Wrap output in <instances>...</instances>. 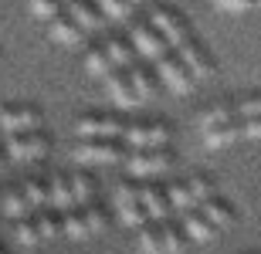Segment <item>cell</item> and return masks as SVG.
<instances>
[{
	"mask_svg": "<svg viewBox=\"0 0 261 254\" xmlns=\"http://www.w3.org/2000/svg\"><path fill=\"white\" fill-rule=\"evenodd\" d=\"M197 129H200V139L211 149H227L241 139V122H238V112L231 105L203 108L200 119H197Z\"/></svg>",
	"mask_w": 261,
	"mask_h": 254,
	"instance_id": "obj_1",
	"label": "cell"
},
{
	"mask_svg": "<svg viewBox=\"0 0 261 254\" xmlns=\"http://www.w3.org/2000/svg\"><path fill=\"white\" fill-rule=\"evenodd\" d=\"M112 207H116L119 224L129 227V231H139L143 224H149V217L139 204V183L136 180H119L112 186Z\"/></svg>",
	"mask_w": 261,
	"mask_h": 254,
	"instance_id": "obj_2",
	"label": "cell"
},
{
	"mask_svg": "<svg viewBox=\"0 0 261 254\" xmlns=\"http://www.w3.org/2000/svg\"><path fill=\"white\" fill-rule=\"evenodd\" d=\"M0 149L10 163H41L51 149V139L44 132H28V136H7L0 139Z\"/></svg>",
	"mask_w": 261,
	"mask_h": 254,
	"instance_id": "obj_3",
	"label": "cell"
},
{
	"mask_svg": "<svg viewBox=\"0 0 261 254\" xmlns=\"http://www.w3.org/2000/svg\"><path fill=\"white\" fill-rule=\"evenodd\" d=\"M44 119L34 105H4L0 108V139L7 136H28V132H41Z\"/></svg>",
	"mask_w": 261,
	"mask_h": 254,
	"instance_id": "obj_4",
	"label": "cell"
},
{
	"mask_svg": "<svg viewBox=\"0 0 261 254\" xmlns=\"http://www.w3.org/2000/svg\"><path fill=\"white\" fill-rule=\"evenodd\" d=\"M122 159L116 139H82L75 146V163L78 166H112Z\"/></svg>",
	"mask_w": 261,
	"mask_h": 254,
	"instance_id": "obj_5",
	"label": "cell"
},
{
	"mask_svg": "<svg viewBox=\"0 0 261 254\" xmlns=\"http://www.w3.org/2000/svg\"><path fill=\"white\" fill-rule=\"evenodd\" d=\"M170 153L166 149H133L126 156V170L129 176H136V180H153V176H163L166 170H170Z\"/></svg>",
	"mask_w": 261,
	"mask_h": 254,
	"instance_id": "obj_6",
	"label": "cell"
},
{
	"mask_svg": "<svg viewBox=\"0 0 261 254\" xmlns=\"http://www.w3.org/2000/svg\"><path fill=\"white\" fill-rule=\"evenodd\" d=\"M129 149H166L170 143V126L166 122H136V126L122 129Z\"/></svg>",
	"mask_w": 261,
	"mask_h": 254,
	"instance_id": "obj_7",
	"label": "cell"
},
{
	"mask_svg": "<svg viewBox=\"0 0 261 254\" xmlns=\"http://www.w3.org/2000/svg\"><path fill=\"white\" fill-rule=\"evenodd\" d=\"M149 27L166 41V48H173V51L180 48L184 41H190V31H187L184 17H180L176 10H170V7H156L153 14H149Z\"/></svg>",
	"mask_w": 261,
	"mask_h": 254,
	"instance_id": "obj_8",
	"label": "cell"
},
{
	"mask_svg": "<svg viewBox=\"0 0 261 254\" xmlns=\"http://www.w3.org/2000/svg\"><path fill=\"white\" fill-rule=\"evenodd\" d=\"M122 129H126V122L116 116H106V112H92L75 122L78 139H122Z\"/></svg>",
	"mask_w": 261,
	"mask_h": 254,
	"instance_id": "obj_9",
	"label": "cell"
},
{
	"mask_svg": "<svg viewBox=\"0 0 261 254\" xmlns=\"http://www.w3.org/2000/svg\"><path fill=\"white\" fill-rule=\"evenodd\" d=\"M153 68H156V78L163 81L173 95H190V92H194L197 81L190 78V71L180 65V58H176V54H163L160 61H153Z\"/></svg>",
	"mask_w": 261,
	"mask_h": 254,
	"instance_id": "obj_10",
	"label": "cell"
},
{
	"mask_svg": "<svg viewBox=\"0 0 261 254\" xmlns=\"http://www.w3.org/2000/svg\"><path fill=\"white\" fill-rule=\"evenodd\" d=\"M139 204H143L146 217L156 220V224H163V220L173 217V207L166 200V190L160 183H153V180H143V183H139Z\"/></svg>",
	"mask_w": 261,
	"mask_h": 254,
	"instance_id": "obj_11",
	"label": "cell"
},
{
	"mask_svg": "<svg viewBox=\"0 0 261 254\" xmlns=\"http://www.w3.org/2000/svg\"><path fill=\"white\" fill-rule=\"evenodd\" d=\"M129 44H133V51L139 54V58H146V61H160L163 54H170L166 41L160 38L149 24H136V27L129 31Z\"/></svg>",
	"mask_w": 261,
	"mask_h": 254,
	"instance_id": "obj_12",
	"label": "cell"
},
{
	"mask_svg": "<svg viewBox=\"0 0 261 254\" xmlns=\"http://www.w3.org/2000/svg\"><path fill=\"white\" fill-rule=\"evenodd\" d=\"M176 58H180V65L190 71V78H194V81H207L214 75L211 54H207L200 44H194V41H184V44L176 48Z\"/></svg>",
	"mask_w": 261,
	"mask_h": 254,
	"instance_id": "obj_13",
	"label": "cell"
},
{
	"mask_svg": "<svg viewBox=\"0 0 261 254\" xmlns=\"http://www.w3.org/2000/svg\"><path fill=\"white\" fill-rule=\"evenodd\" d=\"M48 38L55 41V44H61V48H78V44L85 41V31L78 27L68 14H58L55 20H48Z\"/></svg>",
	"mask_w": 261,
	"mask_h": 254,
	"instance_id": "obj_14",
	"label": "cell"
},
{
	"mask_svg": "<svg viewBox=\"0 0 261 254\" xmlns=\"http://www.w3.org/2000/svg\"><path fill=\"white\" fill-rule=\"evenodd\" d=\"M106 92H109V98H112L119 108H136V105H143L126 71H112V75L106 78Z\"/></svg>",
	"mask_w": 261,
	"mask_h": 254,
	"instance_id": "obj_15",
	"label": "cell"
},
{
	"mask_svg": "<svg viewBox=\"0 0 261 254\" xmlns=\"http://www.w3.org/2000/svg\"><path fill=\"white\" fill-rule=\"evenodd\" d=\"M68 17L75 20L85 34H95V31L106 27V17L98 14V7L92 0H71V4H68Z\"/></svg>",
	"mask_w": 261,
	"mask_h": 254,
	"instance_id": "obj_16",
	"label": "cell"
},
{
	"mask_svg": "<svg viewBox=\"0 0 261 254\" xmlns=\"http://www.w3.org/2000/svg\"><path fill=\"white\" fill-rule=\"evenodd\" d=\"M197 210H200V214L207 217V220H211V227L217 231V234H221V231H227V227L234 224V207L227 204L224 196H217V193H214L211 200H203V204L197 207Z\"/></svg>",
	"mask_w": 261,
	"mask_h": 254,
	"instance_id": "obj_17",
	"label": "cell"
},
{
	"mask_svg": "<svg viewBox=\"0 0 261 254\" xmlns=\"http://www.w3.org/2000/svg\"><path fill=\"white\" fill-rule=\"evenodd\" d=\"M180 231L187 234V241H194V244H207L217 237V231L211 227V220L200 214V210H187L184 220H180Z\"/></svg>",
	"mask_w": 261,
	"mask_h": 254,
	"instance_id": "obj_18",
	"label": "cell"
},
{
	"mask_svg": "<svg viewBox=\"0 0 261 254\" xmlns=\"http://www.w3.org/2000/svg\"><path fill=\"white\" fill-rule=\"evenodd\" d=\"M48 207L51 210H75V196H71V186H68V176H51L48 180Z\"/></svg>",
	"mask_w": 261,
	"mask_h": 254,
	"instance_id": "obj_19",
	"label": "cell"
},
{
	"mask_svg": "<svg viewBox=\"0 0 261 254\" xmlns=\"http://www.w3.org/2000/svg\"><path fill=\"white\" fill-rule=\"evenodd\" d=\"M0 214L10 217V220H20V217H31L34 210H31L24 190H20V186H14V190H7V193H4V200H0Z\"/></svg>",
	"mask_w": 261,
	"mask_h": 254,
	"instance_id": "obj_20",
	"label": "cell"
},
{
	"mask_svg": "<svg viewBox=\"0 0 261 254\" xmlns=\"http://www.w3.org/2000/svg\"><path fill=\"white\" fill-rule=\"evenodd\" d=\"M14 241H17L20 247H41V244H44V237H41V231H38V220H34V214L14 220Z\"/></svg>",
	"mask_w": 261,
	"mask_h": 254,
	"instance_id": "obj_21",
	"label": "cell"
},
{
	"mask_svg": "<svg viewBox=\"0 0 261 254\" xmlns=\"http://www.w3.org/2000/svg\"><path fill=\"white\" fill-rule=\"evenodd\" d=\"M85 71L92 75V78H102V81H106L109 75H112V71H119V68L112 65V58L106 54V48L98 44V48H92V51L85 54Z\"/></svg>",
	"mask_w": 261,
	"mask_h": 254,
	"instance_id": "obj_22",
	"label": "cell"
},
{
	"mask_svg": "<svg viewBox=\"0 0 261 254\" xmlns=\"http://www.w3.org/2000/svg\"><path fill=\"white\" fill-rule=\"evenodd\" d=\"M102 48H106V54L112 58V65H116L119 71H126V68H133V65H136V51H133V44H129V41L112 38V41H106Z\"/></svg>",
	"mask_w": 261,
	"mask_h": 254,
	"instance_id": "obj_23",
	"label": "cell"
},
{
	"mask_svg": "<svg viewBox=\"0 0 261 254\" xmlns=\"http://www.w3.org/2000/svg\"><path fill=\"white\" fill-rule=\"evenodd\" d=\"M68 186H71L75 207L95 204V183H92V176H88V173H71V176H68Z\"/></svg>",
	"mask_w": 261,
	"mask_h": 254,
	"instance_id": "obj_24",
	"label": "cell"
},
{
	"mask_svg": "<svg viewBox=\"0 0 261 254\" xmlns=\"http://www.w3.org/2000/svg\"><path fill=\"white\" fill-rule=\"evenodd\" d=\"M136 234H139V251L143 254H166L163 251V227L156 224V220L143 224Z\"/></svg>",
	"mask_w": 261,
	"mask_h": 254,
	"instance_id": "obj_25",
	"label": "cell"
},
{
	"mask_svg": "<svg viewBox=\"0 0 261 254\" xmlns=\"http://www.w3.org/2000/svg\"><path fill=\"white\" fill-rule=\"evenodd\" d=\"M166 200H170V207L173 210H180V214H187V210H197L194 196H190V190H187V180H173V183H166Z\"/></svg>",
	"mask_w": 261,
	"mask_h": 254,
	"instance_id": "obj_26",
	"label": "cell"
},
{
	"mask_svg": "<svg viewBox=\"0 0 261 254\" xmlns=\"http://www.w3.org/2000/svg\"><path fill=\"white\" fill-rule=\"evenodd\" d=\"M61 234L71 237V241L92 237V234H88V224H85V214H82V207H75V210H65V214H61Z\"/></svg>",
	"mask_w": 261,
	"mask_h": 254,
	"instance_id": "obj_27",
	"label": "cell"
},
{
	"mask_svg": "<svg viewBox=\"0 0 261 254\" xmlns=\"http://www.w3.org/2000/svg\"><path fill=\"white\" fill-rule=\"evenodd\" d=\"M126 75H129V81H133L139 102H149V98L156 95V78L146 68H136V65H133V68H126Z\"/></svg>",
	"mask_w": 261,
	"mask_h": 254,
	"instance_id": "obj_28",
	"label": "cell"
},
{
	"mask_svg": "<svg viewBox=\"0 0 261 254\" xmlns=\"http://www.w3.org/2000/svg\"><path fill=\"white\" fill-rule=\"evenodd\" d=\"M34 220H38V231H41V237H44V241L61 237V214H58V210L44 207V210H38V214H34Z\"/></svg>",
	"mask_w": 261,
	"mask_h": 254,
	"instance_id": "obj_29",
	"label": "cell"
},
{
	"mask_svg": "<svg viewBox=\"0 0 261 254\" xmlns=\"http://www.w3.org/2000/svg\"><path fill=\"white\" fill-rule=\"evenodd\" d=\"M92 4L106 20H116V24H126L129 14H133V4H126V0H92Z\"/></svg>",
	"mask_w": 261,
	"mask_h": 254,
	"instance_id": "obj_30",
	"label": "cell"
},
{
	"mask_svg": "<svg viewBox=\"0 0 261 254\" xmlns=\"http://www.w3.org/2000/svg\"><path fill=\"white\" fill-rule=\"evenodd\" d=\"M160 227H163V251L166 254H184V247L190 244L184 231H180L176 224H170V220H163Z\"/></svg>",
	"mask_w": 261,
	"mask_h": 254,
	"instance_id": "obj_31",
	"label": "cell"
},
{
	"mask_svg": "<svg viewBox=\"0 0 261 254\" xmlns=\"http://www.w3.org/2000/svg\"><path fill=\"white\" fill-rule=\"evenodd\" d=\"M20 190H24V196H28V204H31V210H34V214L48 207V183H41V180H28Z\"/></svg>",
	"mask_w": 261,
	"mask_h": 254,
	"instance_id": "obj_32",
	"label": "cell"
},
{
	"mask_svg": "<svg viewBox=\"0 0 261 254\" xmlns=\"http://www.w3.org/2000/svg\"><path fill=\"white\" fill-rule=\"evenodd\" d=\"M28 10H31V17H38V20H55L61 14V4L58 0H28Z\"/></svg>",
	"mask_w": 261,
	"mask_h": 254,
	"instance_id": "obj_33",
	"label": "cell"
},
{
	"mask_svg": "<svg viewBox=\"0 0 261 254\" xmlns=\"http://www.w3.org/2000/svg\"><path fill=\"white\" fill-rule=\"evenodd\" d=\"M187 190H190V196H194L197 207H200L203 200H211V196H214V186H211L207 176H190V180H187Z\"/></svg>",
	"mask_w": 261,
	"mask_h": 254,
	"instance_id": "obj_34",
	"label": "cell"
},
{
	"mask_svg": "<svg viewBox=\"0 0 261 254\" xmlns=\"http://www.w3.org/2000/svg\"><path fill=\"white\" fill-rule=\"evenodd\" d=\"M82 214H85V224H88V234H98L102 227H106V207H98V204H88L82 207Z\"/></svg>",
	"mask_w": 261,
	"mask_h": 254,
	"instance_id": "obj_35",
	"label": "cell"
},
{
	"mask_svg": "<svg viewBox=\"0 0 261 254\" xmlns=\"http://www.w3.org/2000/svg\"><path fill=\"white\" fill-rule=\"evenodd\" d=\"M214 7L224 14H248L254 10V0H214Z\"/></svg>",
	"mask_w": 261,
	"mask_h": 254,
	"instance_id": "obj_36",
	"label": "cell"
},
{
	"mask_svg": "<svg viewBox=\"0 0 261 254\" xmlns=\"http://www.w3.org/2000/svg\"><path fill=\"white\" fill-rule=\"evenodd\" d=\"M238 116L241 119H258L261 116V95H248L241 102V105H238Z\"/></svg>",
	"mask_w": 261,
	"mask_h": 254,
	"instance_id": "obj_37",
	"label": "cell"
},
{
	"mask_svg": "<svg viewBox=\"0 0 261 254\" xmlns=\"http://www.w3.org/2000/svg\"><path fill=\"white\" fill-rule=\"evenodd\" d=\"M241 136L251 139V143H261V116L258 119H241Z\"/></svg>",
	"mask_w": 261,
	"mask_h": 254,
	"instance_id": "obj_38",
	"label": "cell"
},
{
	"mask_svg": "<svg viewBox=\"0 0 261 254\" xmlns=\"http://www.w3.org/2000/svg\"><path fill=\"white\" fill-rule=\"evenodd\" d=\"M7 166V156H4V149H0V170Z\"/></svg>",
	"mask_w": 261,
	"mask_h": 254,
	"instance_id": "obj_39",
	"label": "cell"
},
{
	"mask_svg": "<svg viewBox=\"0 0 261 254\" xmlns=\"http://www.w3.org/2000/svg\"><path fill=\"white\" fill-rule=\"evenodd\" d=\"M58 4H61V7H68V4H71V0H58Z\"/></svg>",
	"mask_w": 261,
	"mask_h": 254,
	"instance_id": "obj_40",
	"label": "cell"
},
{
	"mask_svg": "<svg viewBox=\"0 0 261 254\" xmlns=\"http://www.w3.org/2000/svg\"><path fill=\"white\" fill-rule=\"evenodd\" d=\"M126 4H133V7H136V4H139V0H126Z\"/></svg>",
	"mask_w": 261,
	"mask_h": 254,
	"instance_id": "obj_41",
	"label": "cell"
},
{
	"mask_svg": "<svg viewBox=\"0 0 261 254\" xmlns=\"http://www.w3.org/2000/svg\"><path fill=\"white\" fill-rule=\"evenodd\" d=\"M254 7H258V10H261V0H254Z\"/></svg>",
	"mask_w": 261,
	"mask_h": 254,
	"instance_id": "obj_42",
	"label": "cell"
},
{
	"mask_svg": "<svg viewBox=\"0 0 261 254\" xmlns=\"http://www.w3.org/2000/svg\"><path fill=\"white\" fill-rule=\"evenodd\" d=\"M0 254H7V251H4V247H0Z\"/></svg>",
	"mask_w": 261,
	"mask_h": 254,
	"instance_id": "obj_43",
	"label": "cell"
}]
</instances>
